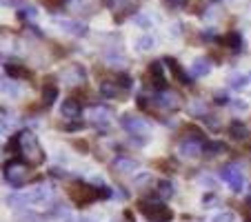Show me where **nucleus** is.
I'll list each match as a JSON object with an SVG mask.
<instances>
[{
    "instance_id": "f257e3e1",
    "label": "nucleus",
    "mask_w": 251,
    "mask_h": 222,
    "mask_svg": "<svg viewBox=\"0 0 251 222\" xmlns=\"http://www.w3.org/2000/svg\"><path fill=\"white\" fill-rule=\"evenodd\" d=\"M16 138H18V153L25 158V162L31 167L43 165L45 151H43V147H40L38 138H36V133L25 129V131H20Z\"/></svg>"
},
{
    "instance_id": "0eeeda50",
    "label": "nucleus",
    "mask_w": 251,
    "mask_h": 222,
    "mask_svg": "<svg viewBox=\"0 0 251 222\" xmlns=\"http://www.w3.org/2000/svg\"><path fill=\"white\" fill-rule=\"evenodd\" d=\"M60 78H62V82H65L67 87H80V85H85L87 71H85V67L82 65L71 62V65H67L65 69L60 71Z\"/></svg>"
},
{
    "instance_id": "4be33fe9",
    "label": "nucleus",
    "mask_w": 251,
    "mask_h": 222,
    "mask_svg": "<svg viewBox=\"0 0 251 222\" xmlns=\"http://www.w3.org/2000/svg\"><path fill=\"white\" fill-rule=\"evenodd\" d=\"M100 96L102 98H116L118 96V85H114L111 80H102L100 82Z\"/></svg>"
},
{
    "instance_id": "bb28decb",
    "label": "nucleus",
    "mask_w": 251,
    "mask_h": 222,
    "mask_svg": "<svg viewBox=\"0 0 251 222\" xmlns=\"http://www.w3.org/2000/svg\"><path fill=\"white\" fill-rule=\"evenodd\" d=\"M18 220H23V222H40L43 218L38 216V213H33V211H18Z\"/></svg>"
},
{
    "instance_id": "ea45409f",
    "label": "nucleus",
    "mask_w": 251,
    "mask_h": 222,
    "mask_svg": "<svg viewBox=\"0 0 251 222\" xmlns=\"http://www.w3.org/2000/svg\"><path fill=\"white\" fill-rule=\"evenodd\" d=\"M202 184L207 187V189H213V184H216V182H213V178H207V175H204V178H202Z\"/></svg>"
},
{
    "instance_id": "412c9836",
    "label": "nucleus",
    "mask_w": 251,
    "mask_h": 222,
    "mask_svg": "<svg viewBox=\"0 0 251 222\" xmlns=\"http://www.w3.org/2000/svg\"><path fill=\"white\" fill-rule=\"evenodd\" d=\"M225 151H227V145H225V142H207V145H204V153H207L209 158H216Z\"/></svg>"
},
{
    "instance_id": "cd10ccee",
    "label": "nucleus",
    "mask_w": 251,
    "mask_h": 222,
    "mask_svg": "<svg viewBox=\"0 0 251 222\" xmlns=\"http://www.w3.org/2000/svg\"><path fill=\"white\" fill-rule=\"evenodd\" d=\"M247 82H249V78L242 76V74H236V76H231L229 85H231L233 89H242V87H247Z\"/></svg>"
},
{
    "instance_id": "c85d7f7f",
    "label": "nucleus",
    "mask_w": 251,
    "mask_h": 222,
    "mask_svg": "<svg viewBox=\"0 0 251 222\" xmlns=\"http://www.w3.org/2000/svg\"><path fill=\"white\" fill-rule=\"evenodd\" d=\"M189 111H194L196 116H207V107H204V102H200V100H194V102L189 104Z\"/></svg>"
},
{
    "instance_id": "f8f14e48",
    "label": "nucleus",
    "mask_w": 251,
    "mask_h": 222,
    "mask_svg": "<svg viewBox=\"0 0 251 222\" xmlns=\"http://www.w3.org/2000/svg\"><path fill=\"white\" fill-rule=\"evenodd\" d=\"M162 62H165L167 69L171 71V76H174L176 80L180 82V85H191V82H194V80L189 78V74H187V71L180 67V62H178V60H174V58H165Z\"/></svg>"
},
{
    "instance_id": "c9c22d12",
    "label": "nucleus",
    "mask_w": 251,
    "mask_h": 222,
    "mask_svg": "<svg viewBox=\"0 0 251 222\" xmlns=\"http://www.w3.org/2000/svg\"><path fill=\"white\" fill-rule=\"evenodd\" d=\"M136 25H140L142 29H149L151 27V20H149L147 16H136Z\"/></svg>"
},
{
    "instance_id": "2eb2a0df",
    "label": "nucleus",
    "mask_w": 251,
    "mask_h": 222,
    "mask_svg": "<svg viewBox=\"0 0 251 222\" xmlns=\"http://www.w3.org/2000/svg\"><path fill=\"white\" fill-rule=\"evenodd\" d=\"M60 114L65 116L67 120H74V118H78V116H80V104H78L74 98H67L65 102L60 104Z\"/></svg>"
},
{
    "instance_id": "79ce46f5",
    "label": "nucleus",
    "mask_w": 251,
    "mask_h": 222,
    "mask_svg": "<svg viewBox=\"0 0 251 222\" xmlns=\"http://www.w3.org/2000/svg\"><path fill=\"white\" fill-rule=\"evenodd\" d=\"M233 107H236L238 111H240V109H242V111H245V109H247V104H245V102H233Z\"/></svg>"
},
{
    "instance_id": "6ab92c4d",
    "label": "nucleus",
    "mask_w": 251,
    "mask_h": 222,
    "mask_svg": "<svg viewBox=\"0 0 251 222\" xmlns=\"http://www.w3.org/2000/svg\"><path fill=\"white\" fill-rule=\"evenodd\" d=\"M149 74H151V78H153L158 89H165V76H162V62L160 60H153L151 65H149Z\"/></svg>"
},
{
    "instance_id": "4c0bfd02",
    "label": "nucleus",
    "mask_w": 251,
    "mask_h": 222,
    "mask_svg": "<svg viewBox=\"0 0 251 222\" xmlns=\"http://www.w3.org/2000/svg\"><path fill=\"white\" fill-rule=\"evenodd\" d=\"M118 80H120V85H123L125 89H129V87H131V78H129V76H125V74L118 78Z\"/></svg>"
},
{
    "instance_id": "f03ea898",
    "label": "nucleus",
    "mask_w": 251,
    "mask_h": 222,
    "mask_svg": "<svg viewBox=\"0 0 251 222\" xmlns=\"http://www.w3.org/2000/svg\"><path fill=\"white\" fill-rule=\"evenodd\" d=\"M100 196L107 198V196H111V191L107 189V187L98 189V187L82 184V182H76V184H71L69 187V198L74 200L76 204H89V202H94V200H98Z\"/></svg>"
},
{
    "instance_id": "a19ab883",
    "label": "nucleus",
    "mask_w": 251,
    "mask_h": 222,
    "mask_svg": "<svg viewBox=\"0 0 251 222\" xmlns=\"http://www.w3.org/2000/svg\"><path fill=\"white\" fill-rule=\"evenodd\" d=\"M202 202H204V207H213V202H216V198H213V196H209V198H207V196H204V198H202Z\"/></svg>"
},
{
    "instance_id": "c03bdc74",
    "label": "nucleus",
    "mask_w": 251,
    "mask_h": 222,
    "mask_svg": "<svg viewBox=\"0 0 251 222\" xmlns=\"http://www.w3.org/2000/svg\"><path fill=\"white\" fill-rule=\"evenodd\" d=\"M65 2H67V0H65Z\"/></svg>"
},
{
    "instance_id": "aec40b11",
    "label": "nucleus",
    "mask_w": 251,
    "mask_h": 222,
    "mask_svg": "<svg viewBox=\"0 0 251 222\" xmlns=\"http://www.w3.org/2000/svg\"><path fill=\"white\" fill-rule=\"evenodd\" d=\"M229 136H231L233 140H245L249 133H247V127L240 123V120H233V123L229 124Z\"/></svg>"
},
{
    "instance_id": "b1692460",
    "label": "nucleus",
    "mask_w": 251,
    "mask_h": 222,
    "mask_svg": "<svg viewBox=\"0 0 251 222\" xmlns=\"http://www.w3.org/2000/svg\"><path fill=\"white\" fill-rule=\"evenodd\" d=\"M156 191H158L160 198H171V196H174V184H171L169 180H160L158 187H156Z\"/></svg>"
},
{
    "instance_id": "72a5a7b5",
    "label": "nucleus",
    "mask_w": 251,
    "mask_h": 222,
    "mask_svg": "<svg viewBox=\"0 0 251 222\" xmlns=\"http://www.w3.org/2000/svg\"><path fill=\"white\" fill-rule=\"evenodd\" d=\"M233 220V213L231 211H225V213H218V216L213 218L211 222H231Z\"/></svg>"
},
{
    "instance_id": "a211bd4d",
    "label": "nucleus",
    "mask_w": 251,
    "mask_h": 222,
    "mask_svg": "<svg viewBox=\"0 0 251 222\" xmlns=\"http://www.w3.org/2000/svg\"><path fill=\"white\" fill-rule=\"evenodd\" d=\"M209 71H211V62H209V58H196V60L191 62V76L194 78L207 76Z\"/></svg>"
},
{
    "instance_id": "58836bf2",
    "label": "nucleus",
    "mask_w": 251,
    "mask_h": 222,
    "mask_svg": "<svg viewBox=\"0 0 251 222\" xmlns=\"http://www.w3.org/2000/svg\"><path fill=\"white\" fill-rule=\"evenodd\" d=\"M74 145H76L78 149H80V153H87V149H89V145H87L85 140H76V142H74Z\"/></svg>"
},
{
    "instance_id": "5701e85b",
    "label": "nucleus",
    "mask_w": 251,
    "mask_h": 222,
    "mask_svg": "<svg viewBox=\"0 0 251 222\" xmlns=\"http://www.w3.org/2000/svg\"><path fill=\"white\" fill-rule=\"evenodd\" d=\"M56 98H58V87H56V85H47V87H45V91H43V102L47 104V107H51V104L56 102Z\"/></svg>"
},
{
    "instance_id": "9d476101",
    "label": "nucleus",
    "mask_w": 251,
    "mask_h": 222,
    "mask_svg": "<svg viewBox=\"0 0 251 222\" xmlns=\"http://www.w3.org/2000/svg\"><path fill=\"white\" fill-rule=\"evenodd\" d=\"M120 124H123V127L127 129L129 133H138V136H145V133H149V124L145 123L142 118H138V116H131V114H125L123 118H120Z\"/></svg>"
},
{
    "instance_id": "c756f323",
    "label": "nucleus",
    "mask_w": 251,
    "mask_h": 222,
    "mask_svg": "<svg viewBox=\"0 0 251 222\" xmlns=\"http://www.w3.org/2000/svg\"><path fill=\"white\" fill-rule=\"evenodd\" d=\"M167 9H185L189 5V0H162Z\"/></svg>"
},
{
    "instance_id": "e433bc0d",
    "label": "nucleus",
    "mask_w": 251,
    "mask_h": 222,
    "mask_svg": "<svg viewBox=\"0 0 251 222\" xmlns=\"http://www.w3.org/2000/svg\"><path fill=\"white\" fill-rule=\"evenodd\" d=\"M202 120H204V123H207L211 129H216V127L220 124V123H218V118H213V116H209V114H207V116H202Z\"/></svg>"
},
{
    "instance_id": "473e14b6",
    "label": "nucleus",
    "mask_w": 251,
    "mask_h": 222,
    "mask_svg": "<svg viewBox=\"0 0 251 222\" xmlns=\"http://www.w3.org/2000/svg\"><path fill=\"white\" fill-rule=\"evenodd\" d=\"M40 2H43L49 11H58L62 7V2H65V0H40Z\"/></svg>"
},
{
    "instance_id": "ddd939ff",
    "label": "nucleus",
    "mask_w": 251,
    "mask_h": 222,
    "mask_svg": "<svg viewBox=\"0 0 251 222\" xmlns=\"http://www.w3.org/2000/svg\"><path fill=\"white\" fill-rule=\"evenodd\" d=\"M5 71H7V76H11V80H23V78H29V69L18 60H7L5 62Z\"/></svg>"
},
{
    "instance_id": "f3484780",
    "label": "nucleus",
    "mask_w": 251,
    "mask_h": 222,
    "mask_svg": "<svg viewBox=\"0 0 251 222\" xmlns=\"http://www.w3.org/2000/svg\"><path fill=\"white\" fill-rule=\"evenodd\" d=\"M111 167H114L116 173H133L138 169V162L131 160V158H116Z\"/></svg>"
},
{
    "instance_id": "20e7f679",
    "label": "nucleus",
    "mask_w": 251,
    "mask_h": 222,
    "mask_svg": "<svg viewBox=\"0 0 251 222\" xmlns=\"http://www.w3.org/2000/svg\"><path fill=\"white\" fill-rule=\"evenodd\" d=\"M29 173H31V169H29L27 162L14 160V162H7L5 165V180L11 187H23V184H27Z\"/></svg>"
},
{
    "instance_id": "f704fd0d",
    "label": "nucleus",
    "mask_w": 251,
    "mask_h": 222,
    "mask_svg": "<svg viewBox=\"0 0 251 222\" xmlns=\"http://www.w3.org/2000/svg\"><path fill=\"white\" fill-rule=\"evenodd\" d=\"M213 100H216L218 104H227L229 102V96L225 94V91H216V94H213Z\"/></svg>"
},
{
    "instance_id": "7ed1b4c3",
    "label": "nucleus",
    "mask_w": 251,
    "mask_h": 222,
    "mask_svg": "<svg viewBox=\"0 0 251 222\" xmlns=\"http://www.w3.org/2000/svg\"><path fill=\"white\" fill-rule=\"evenodd\" d=\"M138 209H140L142 216L151 222H171V218H174L171 209L167 204H162L160 200H140Z\"/></svg>"
},
{
    "instance_id": "37998d69",
    "label": "nucleus",
    "mask_w": 251,
    "mask_h": 222,
    "mask_svg": "<svg viewBox=\"0 0 251 222\" xmlns=\"http://www.w3.org/2000/svg\"><path fill=\"white\" fill-rule=\"evenodd\" d=\"M111 222H118V220H111Z\"/></svg>"
},
{
    "instance_id": "6e6552de",
    "label": "nucleus",
    "mask_w": 251,
    "mask_h": 222,
    "mask_svg": "<svg viewBox=\"0 0 251 222\" xmlns=\"http://www.w3.org/2000/svg\"><path fill=\"white\" fill-rule=\"evenodd\" d=\"M220 175H223V180L231 187V191H236V194H240L242 189H245V175H242V169L236 165H229L225 167L223 171H220Z\"/></svg>"
},
{
    "instance_id": "9b49d317",
    "label": "nucleus",
    "mask_w": 251,
    "mask_h": 222,
    "mask_svg": "<svg viewBox=\"0 0 251 222\" xmlns=\"http://www.w3.org/2000/svg\"><path fill=\"white\" fill-rule=\"evenodd\" d=\"M89 118L98 129H107V124L111 123V109L104 104H96V107H91Z\"/></svg>"
},
{
    "instance_id": "a878e982",
    "label": "nucleus",
    "mask_w": 251,
    "mask_h": 222,
    "mask_svg": "<svg viewBox=\"0 0 251 222\" xmlns=\"http://www.w3.org/2000/svg\"><path fill=\"white\" fill-rule=\"evenodd\" d=\"M7 204H9V207H23V204H27V198H25V194L7 196Z\"/></svg>"
},
{
    "instance_id": "4468645a",
    "label": "nucleus",
    "mask_w": 251,
    "mask_h": 222,
    "mask_svg": "<svg viewBox=\"0 0 251 222\" xmlns=\"http://www.w3.org/2000/svg\"><path fill=\"white\" fill-rule=\"evenodd\" d=\"M60 27H62V31L71 33L76 38H82V36L89 33V27L85 23H78V20H60Z\"/></svg>"
},
{
    "instance_id": "1a4fd4ad",
    "label": "nucleus",
    "mask_w": 251,
    "mask_h": 222,
    "mask_svg": "<svg viewBox=\"0 0 251 222\" xmlns=\"http://www.w3.org/2000/svg\"><path fill=\"white\" fill-rule=\"evenodd\" d=\"M25 198H27V204H49L53 200V189L49 184H40L33 191L25 194Z\"/></svg>"
},
{
    "instance_id": "39448f33",
    "label": "nucleus",
    "mask_w": 251,
    "mask_h": 222,
    "mask_svg": "<svg viewBox=\"0 0 251 222\" xmlns=\"http://www.w3.org/2000/svg\"><path fill=\"white\" fill-rule=\"evenodd\" d=\"M151 100L156 107L165 109V111H178L182 107V96L174 89H160Z\"/></svg>"
},
{
    "instance_id": "2f4dec72",
    "label": "nucleus",
    "mask_w": 251,
    "mask_h": 222,
    "mask_svg": "<svg viewBox=\"0 0 251 222\" xmlns=\"http://www.w3.org/2000/svg\"><path fill=\"white\" fill-rule=\"evenodd\" d=\"M2 91H5V96H20V89L14 82L9 85V80H2Z\"/></svg>"
},
{
    "instance_id": "393cba45",
    "label": "nucleus",
    "mask_w": 251,
    "mask_h": 222,
    "mask_svg": "<svg viewBox=\"0 0 251 222\" xmlns=\"http://www.w3.org/2000/svg\"><path fill=\"white\" fill-rule=\"evenodd\" d=\"M136 45L140 51H151V49L156 47V38H153V36H142V38H138Z\"/></svg>"
},
{
    "instance_id": "423d86ee",
    "label": "nucleus",
    "mask_w": 251,
    "mask_h": 222,
    "mask_svg": "<svg viewBox=\"0 0 251 222\" xmlns=\"http://www.w3.org/2000/svg\"><path fill=\"white\" fill-rule=\"evenodd\" d=\"M202 151H204V142L200 140L198 136H187L185 140H180V145H178V153H180L182 158H187V160L200 158Z\"/></svg>"
},
{
    "instance_id": "dca6fc26",
    "label": "nucleus",
    "mask_w": 251,
    "mask_h": 222,
    "mask_svg": "<svg viewBox=\"0 0 251 222\" xmlns=\"http://www.w3.org/2000/svg\"><path fill=\"white\" fill-rule=\"evenodd\" d=\"M223 43H225V47L231 49L233 53H238V51H242V49H245V43H242V36H240L238 31H229L227 36L223 38Z\"/></svg>"
},
{
    "instance_id": "7c9ffc66",
    "label": "nucleus",
    "mask_w": 251,
    "mask_h": 222,
    "mask_svg": "<svg viewBox=\"0 0 251 222\" xmlns=\"http://www.w3.org/2000/svg\"><path fill=\"white\" fill-rule=\"evenodd\" d=\"M18 18L20 20H33L36 18V9H33V7H23V9L18 11Z\"/></svg>"
}]
</instances>
